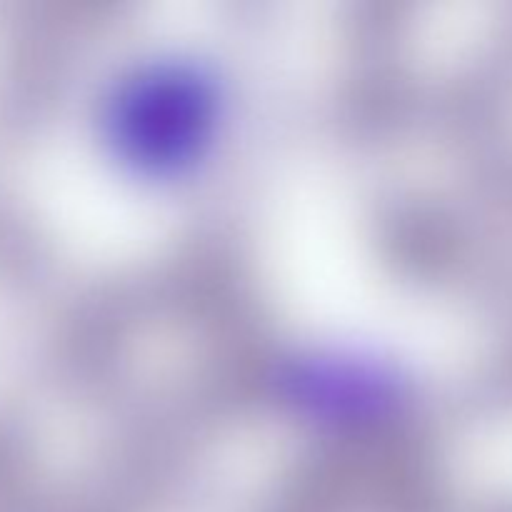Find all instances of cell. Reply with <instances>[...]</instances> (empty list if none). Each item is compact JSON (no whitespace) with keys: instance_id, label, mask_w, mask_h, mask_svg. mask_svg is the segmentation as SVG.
Wrapping results in <instances>:
<instances>
[{"instance_id":"6da1fadb","label":"cell","mask_w":512,"mask_h":512,"mask_svg":"<svg viewBox=\"0 0 512 512\" xmlns=\"http://www.w3.org/2000/svg\"><path fill=\"white\" fill-rule=\"evenodd\" d=\"M110 123L130 160L158 170L175 168L200 153L213 130V85L188 65H160L120 90Z\"/></svg>"}]
</instances>
